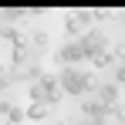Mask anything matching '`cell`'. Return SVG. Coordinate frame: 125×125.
Returning <instances> with one entry per match:
<instances>
[{
    "instance_id": "1",
    "label": "cell",
    "mask_w": 125,
    "mask_h": 125,
    "mask_svg": "<svg viewBox=\"0 0 125 125\" xmlns=\"http://www.w3.org/2000/svg\"><path fill=\"white\" fill-rule=\"evenodd\" d=\"M91 84H95V78L84 74L81 68H74V64H68V68L61 71V88L68 91V95H81V91H88Z\"/></svg>"
},
{
    "instance_id": "2",
    "label": "cell",
    "mask_w": 125,
    "mask_h": 125,
    "mask_svg": "<svg viewBox=\"0 0 125 125\" xmlns=\"http://www.w3.org/2000/svg\"><path fill=\"white\" fill-rule=\"evenodd\" d=\"M58 58H61V61H68V64H74V61H81V58H88V47H84V44H81V37H78V41L64 44Z\"/></svg>"
},
{
    "instance_id": "3",
    "label": "cell",
    "mask_w": 125,
    "mask_h": 125,
    "mask_svg": "<svg viewBox=\"0 0 125 125\" xmlns=\"http://www.w3.org/2000/svg\"><path fill=\"white\" fill-rule=\"evenodd\" d=\"M27 115H31V118H44V115H47V105H41V102H34V105H31V108H27Z\"/></svg>"
},
{
    "instance_id": "4",
    "label": "cell",
    "mask_w": 125,
    "mask_h": 125,
    "mask_svg": "<svg viewBox=\"0 0 125 125\" xmlns=\"http://www.w3.org/2000/svg\"><path fill=\"white\" fill-rule=\"evenodd\" d=\"M115 95H118L115 84H105V88H102V98H105V102H115Z\"/></svg>"
},
{
    "instance_id": "5",
    "label": "cell",
    "mask_w": 125,
    "mask_h": 125,
    "mask_svg": "<svg viewBox=\"0 0 125 125\" xmlns=\"http://www.w3.org/2000/svg\"><path fill=\"white\" fill-rule=\"evenodd\" d=\"M3 84H7V74H3V71H0V88H3Z\"/></svg>"
}]
</instances>
